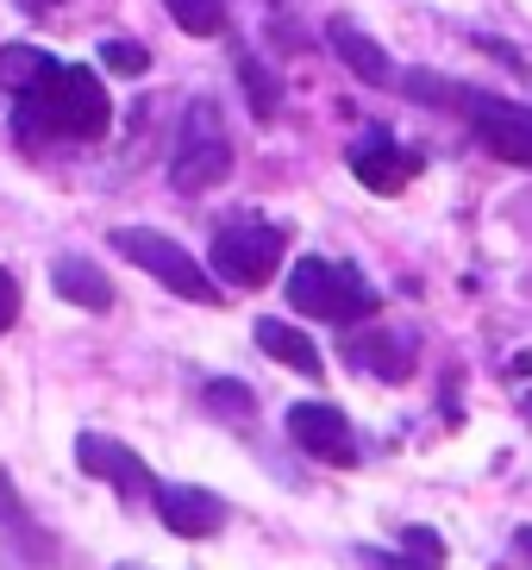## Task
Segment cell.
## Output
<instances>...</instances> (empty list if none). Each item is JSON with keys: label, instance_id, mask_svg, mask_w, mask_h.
Wrapping results in <instances>:
<instances>
[{"label": "cell", "instance_id": "277c9868", "mask_svg": "<svg viewBox=\"0 0 532 570\" xmlns=\"http://www.w3.org/2000/svg\"><path fill=\"white\" fill-rule=\"evenodd\" d=\"M283 252H288V233H283V226H264V219H233V226H219V233H214V269L233 288L276 283Z\"/></svg>", "mask_w": 532, "mask_h": 570}, {"label": "cell", "instance_id": "9c48e42d", "mask_svg": "<svg viewBox=\"0 0 532 570\" xmlns=\"http://www.w3.org/2000/svg\"><path fill=\"white\" fill-rule=\"evenodd\" d=\"M351 176L370 188V195H401V188L414 183L420 169H426V151H414V145H401L395 132H357V145H351Z\"/></svg>", "mask_w": 532, "mask_h": 570}, {"label": "cell", "instance_id": "484cf974", "mask_svg": "<svg viewBox=\"0 0 532 570\" xmlns=\"http://www.w3.org/2000/svg\"><path fill=\"white\" fill-rule=\"evenodd\" d=\"M119 570H150V564H119Z\"/></svg>", "mask_w": 532, "mask_h": 570}, {"label": "cell", "instance_id": "5bb4252c", "mask_svg": "<svg viewBox=\"0 0 532 570\" xmlns=\"http://www.w3.org/2000/svg\"><path fill=\"white\" fill-rule=\"evenodd\" d=\"M50 288H57V295H63L69 307H88V314H107V307L119 302L114 276H107V269H100L95 257H76V252L50 264Z\"/></svg>", "mask_w": 532, "mask_h": 570}, {"label": "cell", "instance_id": "2e32d148", "mask_svg": "<svg viewBox=\"0 0 532 570\" xmlns=\"http://www.w3.org/2000/svg\"><path fill=\"white\" fill-rule=\"evenodd\" d=\"M238 88H245V101H250V114H257V119H276L283 88H276V76H269L250 51H238Z\"/></svg>", "mask_w": 532, "mask_h": 570}, {"label": "cell", "instance_id": "e0dca14e", "mask_svg": "<svg viewBox=\"0 0 532 570\" xmlns=\"http://www.w3.org/2000/svg\"><path fill=\"white\" fill-rule=\"evenodd\" d=\"M164 7L188 38H219L226 32V0H164Z\"/></svg>", "mask_w": 532, "mask_h": 570}, {"label": "cell", "instance_id": "9a60e30c", "mask_svg": "<svg viewBox=\"0 0 532 570\" xmlns=\"http://www.w3.org/2000/svg\"><path fill=\"white\" fill-rule=\"evenodd\" d=\"M250 338H257V352H264V357L301 370V376H319V370H326V357L314 352V338L301 333V326H288V320H257Z\"/></svg>", "mask_w": 532, "mask_h": 570}, {"label": "cell", "instance_id": "8fae6325", "mask_svg": "<svg viewBox=\"0 0 532 570\" xmlns=\"http://www.w3.org/2000/svg\"><path fill=\"white\" fill-rule=\"evenodd\" d=\"M345 357L351 370H364L376 383H407L420 370V338L401 333V326H364V333L345 338Z\"/></svg>", "mask_w": 532, "mask_h": 570}, {"label": "cell", "instance_id": "8992f818", "mask_svg": "<svg viewBox=\"0 0 532 570\" xmlns=\"http://www.w3.org/2000/svg\"><path fill=\"white\" fill-rule=\"evenodd\" d=\"M283 426H288V445H295L301 458H314V464H326V470H357L364 464V445H357V426L345 420V407L295 402L283 414Z\"/></svg>", "mask_w": 532, "mask_h": 570}, {"label": "cell", "instance_id": "603a6c76", "mask_svg": "<svg viewBox=\"0 0 532 570\" xmlns=\"http://www.w3.org/2000/svg\"><path fill=\"white\" fill-rule=\"evenodd\" d=\"M514 552H520V558H526V564H532V527H520V533H514Z\"/></svg>", "mask_w": 532, "mask_h": 570}, {"label": "cell", "instance_id": "30bf717a", "mask_svg": "<svg viewBox=\"0 0 532 570\" xmlns=\"http://www.w3.org/2000/svg\"><path fill=\"white\" fill-rule=\"evenodd\" d=\"M76 470H82V476H95V483H107V489H119L126 502L157 495L150 464L132 452V445H119V439H107V433H76Z\"/></svg>", "mask_w": 532, "mask_h": 570}, {"label": "cell", "instance_id": "6da1fadb", "mask_svg": "<svg viewBox=\"0 0 532 570\" xmlns=\"http://www.w3.org/2000/svg\"><path fill=\"white\" fill-rule=\"evenodd\" d=\"M0 82L13 95V138L19 145H95L114 132V101L88 63H57L38 45H0Z\"/></svg>", "mask_w": 532, "mask_h": 570}, {"label": "cell", "instance_id": "7a4b0ae2", "mask_svg": "<svg viewBox=\"0 0 532 570\" xmlns=\"http://www.w3.org/2000/svg\"><path fill=\"white\" fill-rule=\"evenodd\" d=\"M288 307L307 320H326V326H364V320L383 314V295L357 276L351 264H338V257H301L295 269H288Z\"/></svg>", "mask_w": 532, "mask_h": 570}, {"label": "cell", "instance_id": "d4e9b609", "mask_svg": "<svg viewBox=\"0 0 532 570\" xmlns=\"http://www.w3.org/2000/svg\"><path fill=\"white\" fill-rule=\"evenodd\" d=\"M520 414H526V426H532V389H526V395H520Z\"/></svg>", "mask_w": 532, "mask_h": 570}, {"label": "cell", "instance_id": "7c38bea8", "mask_svg": "<svg viewBox=\"0 0 532 570\" xmlns=\"http://www.w3.org/2000/svg\"><path fill=\"white\" fill-rule=\"evenodd\" d=\"M150 502H157V520H164L176 539H214L219 527H226V502L200 483H157Z\"/></svg>", "mask_w": 532, "mask_h": 570}, {"label": "cell", "instance_id": "3957f363", "mask_svg": "<svg viewBox=\"0 0 532 570\" xmlns=\"http://www.w3.org/2000/svg\"><path fill=\"white\" fill-rule=\"evenodd\" d=\"M107 245H114L126 264L150 269V276H157L169 295H183V302H195V307H219V302H226V295L214 288V276H207V269H200L169 233H157V226H114Z\"/></svg>", "mask_w": 532, "mask_h": 570}, {"label": "cell", "instance_id": "ffe728a7", "mask_svg": "<svg viewBox=\"0 0 532 570\" xmlns=\"http://www.w3.org/2000/svg\"><path fill=\"white\" fill-rule=\"evenodd\" d=\"M401 552L426 558V564H445V539H439L433 527H407V533H401Z\"/></svg>", "mask_w": 532, "mask_h": 570}, {"label": "cell", "instance_id": "7402d4cb", "mask_svg": "<svg viewBox=\"0 0 532 570\" xmlns=\"http://www.w3.org/2000/svg\"><path fill=\"white\" fill-rule=\"evenodd\" d=\"M13 320H19V283L13 269H0V333H13Z\"/></svg>", "mask_w": 532, "mask_h": 570}, {"label": "cell", "instance_id": "ac0fdd59", "mask_svg": "<svg viewBox=\"0 0 532 570\" xmlns=\"http://www.w3.org/2000/svg\"><path fill=\"white\" fill-rule=\"evenodd\" d=\"M207 407H214V414H233V420L257 414V402H250V389L238 383V376H214V383H207Z\"/></svg>", "mask_w": 532, "mask_h": 570}, {"label": "cell", "instance_id": "4fadbf2b", "mask_svg": "<svg viewBox=\"0 0 532 570\" xmlns=\"http://www.w3.org/2000/svg\"><path fill=\"white\" fill-rule=\"evenodd\" d=\"M326 45H333V57H338V63H345L364 88H388V82H401V69L388 63V51L364 32V26H351V19H326Z\"/></svg>", "mask_w": 532, "mask_h": 570}, {"label": "cell", "instance_id": "cb8c5ba5", "mask_svg": "<svg viewBox=\"0 0 532 570\" xmlns=\"http://www.w3.org/2000/svg\"><path fill=\"white\" fill-rule=\"evenodd\" d=\"M19 7H26V13H57L63 0H19Z\"/></svg>", "mask_w": 532, "mask_h": 570}, {"label": "cell", "instance_id": "44dd1931", "mask_svg": "<svg viewBox=\"0 0 532 570\" xmlns=\"http://www.w3.org/2000/svg\"><path fill=\"white\" fill-rule=\"evenodd\" d=\"M364 558L370 570H439V564H426V558H414V552H376V546H364Z\"/></svg>", "mask_w": 532, "mask_h": 570}, {"label": "cell", "instance_id": "ba28073f", "mask_svg": "<svg viewBox=\"0 0 532 570\" xmlns=\"http://www.w3.org/2000/svg\"><path fill=\"white\" fill-rule=\"evenodd\" d=\"M0 558H7V570H50L57 564V533L26 508V495L13 489L7 470H0Z\"/></svg>", "mask_w": 532, "mask_h": 570}, {"label": "cell", "instance_id": "d6986e66", "mask_svg": "<svg viewBox=\"0 0 532 570\" xmlns=\"http://www.w3.org/2000/svg\"><path fill=\"white\" fill-rule=\"evenodd\" d=\"M100 63L114 69V76H145L150 51L138 45V38H100Z\"/></svg>", "mask_w": 532, "mask_h": 570}, {"label": "cell", "instance_id": "52a82bcc", "mask_svg": "<svg viewBox=\"0 0 532 570\" xmlns=\"http://www.w3.org/2000/svg\"><path fill=\"white\" fill-rule=\"evenodd\" d=\"M464 119L476 126L489 157L532 169V107L526 101H508V95H483L476 88V95H464Z\"/></svg>", "mask_w": 532, "mask_h": 570}, {"label": "cell", "instance_id": "5b68a950", "mask_svg": "<svg viewBox=\"0 0 532 570\" xmlns=\"http://www.w3.org/2000/svg\"><path fill=\"white\" fill-rule=\"evenodd\" d=\"M226 176H233V138L214 126V101H195L188 107V132L176 145V164H169V188L176 195H207Z\"/></svg>", "mask_w": 532, "mask_h": 570}]
</instances>
